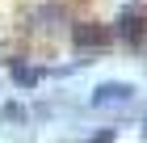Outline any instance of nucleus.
<instances>
[{
    "instance_id": "1",
    "label": "nucleus",
    "mask_w": 147,
    "mask_h": 143,
    "mask_svg": "<svg viewBox=\"0 0 147 143\" xmlns=\"http://www.w3.org/2000/svg\"><path fill=\"white\" fill-rule=\"evenodd\" d=\"M135 101V84H126V80H105L97 84V93L88 97L92 110H109V105H130Z\"/></svg>"
},
{
    "instance_id": "2",
    "label": "nucleus",
    "mask_w": 147,
    "mask_h": 143,
    "mask_svg": "<svg viewBox=\"0 0 147 143\" xmlns=\"http://www.w3.org/2000/svg\"><path fill=\"white\" fill-rule=\"evenodd\" d=\"M118 34L122 42H143L147 38V4H126L118 17Z\"/></svg>"
},
{
    "instance_id": "3",
    "label": "nucleus",
    "mask_w": 147,
    "mask_h": 143,
    "mask_svg": "<svg viewBox=\"0 0 147 143\" xmlns=\"http://www.w3.org/2000/svg\"><path fill=\"white\" fill-rule=\"evenodd\" d=\"M71 38H76L80 51H105L109 46V30H101V25H76Z\"/></svg>"
},
{
    "instance_id": "4",
    "label": "nucleus",
    "mask_w": 147,
    "mask_h": 143,
    "mask_svg": "<svg viewBox=\"0 0 147 143\" xmlns=\"http://www.w3.org/2000/svg\"><path fill=\"white\" fill-rule=\"evenodd\" d=\"M63 21H67V13H63V4H55V0H46L42 9L34 13V25H38V30H59Z\"/></svg>"
},
{
    "instance_id": "5",
    "label": "nucleus",
    "mask_w": 147,
    "mask_h": 143,
    "mask_svg": "<svg viewBox=\"0 0 147 143\" xmlns=\"http://www.w3.org/2000/svg\"><path fill=\"white\" fill-rule=\"evenodd\" d=\"M13 80H17V84H38V80H42V67H30V63H17V59H13Z\"/></svg>"
},
{
    "instance_id": "6",
    "label": "nucleus",
    "mask_w": 147,
    "mask_h": 143,
    "mask_svg": "<svg viewBox=\"0 0 147 143\" xmlns=\"http://www.w3.org/2000/svg\"><path fill=\"white\" fill-rule=\"evenodd\" d=\"M0 118H21V122H25V110H21V105H4V110H0Z\"/></svg>"
}]
</instances>
